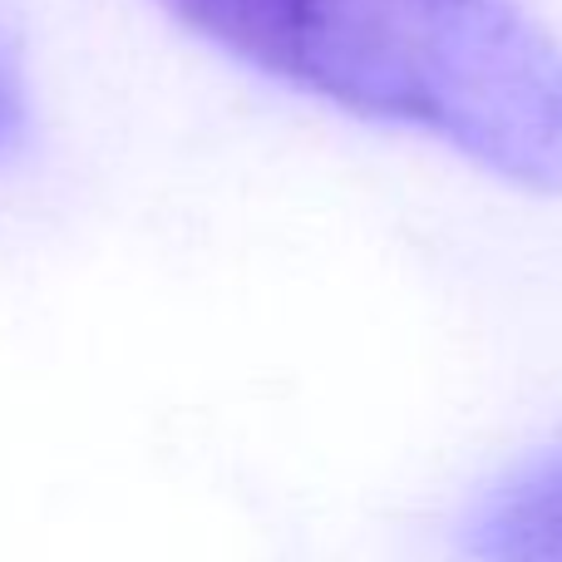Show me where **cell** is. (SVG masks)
<instances>
[{
	"label": "cell",
	"instance_id": "cell-1",
	"mask_svg": "<svg viewBox=\"0 0 562 562\" xmlns=\"http://www.w3.org/2000/svg\"><path fill=\"white\" fill-rule=\"evenodd\" d=\"M311 99L562 193V45L514 0H164Z\"/></svg>",
	"mask_w": 562,
	"mask_h": 562
},
{
	"label": "cell",
	"instance_id": "cell-2",
	"mask_svg": "<svg viewBox=\"0 0 562 562\" xmlns=\"http://www.w3.org/2000/svg\"><path fill=\"white\" fill-rule=\"evenodd\" d=\"M474 562H562V449L488 494L469 533Z\"/></svg>",
	"mask_w": 562,
	"mask_h": 562
},
{
	"label": "cell",
	"instance_id": "cell-3",
	"mask_svg": "<svg viewBox=\"0 0 562 562\" xmlns=\"http://www.w3.org/2000/svg\"><path fill=\"white\" fill-rule=\"evenodd\" d=\"M30 124V94H25V69L20 55L10 49V40L0 35V154L20 144Z\"/></svg>",
	"mask_w": 562,
	"mask_h": 562
}]
</instances>
